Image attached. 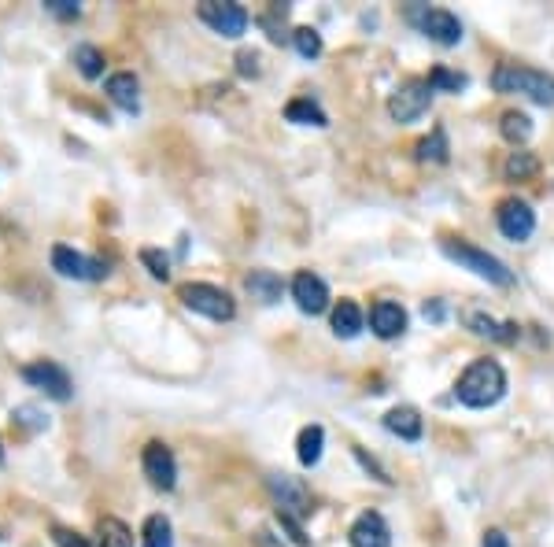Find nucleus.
I'll return each mask as SVG.
<instances>
[{"label":"nucleus","instance_id":"31","mask_svg":"<svg viewBox=\"0 0 554 547\" xmlns=\"http://www.w3.org/2000/svg\"><path fill=\"white\" fill-rule=\"evenodd\" d=\"M429 86H433V93L436 89H444V93H458V89H466V78H462V74L444 71V67H436V71L429 74Z\"/></svg>","mask_w":554,"mask_h":547},{"label":"nucleus","instance_id":"20","mask_svg":"<svg viewBox=\"0 0 554 547\" xmlns=\"http://www.w3.org/2000/svg\"><path fill=\"white\" fill-rule=\"evenodd\" d=\"M333 333H337V337H344V341L359 337V333H362V311H359V304H351V300H340V304L333 307Z\"/></svg>","mask_w":554,"mask_h":547},{"label":"nucleus","instance_id":"36","mask_svg":"<svg viewBox=\"0 0 554 547\" xmlns=\"http://www.w3.org/2000/svg\"><path fill=\"white\" fill-rule=\"evenodd\" d=\"M237 63H241V74H259V52H241Z\"/></svg>","mask_w":554,"mask_h":547},{"label":"nucleus","instance_id":"18","mask_svg":"<svg viewBox=\"0 0 554 547\" xmlns=\"http://www.w3.org/2000/svg\"><path fill=\"white\" fill-rule=\"evenodd\" d=\"M385 429L396 433L399 440H418L422 437V414L414 411V407H392L385 414Z\"/></svg>","mask_w":554,"mask_h":547},{"label":"nucleus","instance_id":"6","mask_svg":"<svg viewBox=\"0 0 554 547\" xmlns=\"http://www.w3.org/2000/svg\"><path fill=\"white\" fill-rule=\"evenodd\" d=\"M429 104H433V86H429V78H410V82H403V86L388 97V115L396 122H414L429 111Z\"/></svg>","mask_w":554,"mask_h":547},{"label":"nucleus","instance_id":"22","mask_svg":"<svg viewBox=\"0 0 554 547\" xmlns=\"http://www.w3.org/2000/svg\"><path fill=\"white\" fill-rule=\"evenodd\" d=\"M97 547H133L130 525L119 518H100L97 525Z\"/></svg>","mask_w":554,"mask_h":547},{"label":"nucleus","instance_id":"8","mask_svg":"<svg viewBox=\"0 0 554 547\" xmlns=\"http://www.w3.org/2000/svg\"><path fill=\"white\" fill-rule=\"evenodd\" d=\"M52 270L74 281L108 278V263H104V259H89V256H82V252L67 248V244H56V248H52Z\"/></svg>","mask_w":554,"mask_h":547},{"label":"nucleus","instance_id":"25","mask_svg":"<svg viewBox=\"0 0 554 547\" xmlns=\"http://www.w3.org/2000/svg\"><path fill=\"white\" fill-rule=\"evenodd\" d=\"M414 152H418V163H447V152H451V148H447V134L436 126L425 141H418Z\"/></svg>","mask_w":554,"mask_h":547},{"label":"nucleus","instance_id":"34","mask_svg":"<svg viewBox=\"0 0 554 547\" xmlns=\"http://www.w3.org/2000/svg\"><path fill=\"white\" fill-rule=\"evenodd\" d=\"M45 8L63 15V19H74V15H78V4H74V0H45Z\"/></svg>","mask_w":554,"mask_h":547},{"label":"nucleus","instance_id":"30","mask_svg":"<svg viewBox=\"0 0 554 547\" xmlns=\"http://www.w3.org/2000/svg\"><path fill=\"white\" fill-rule=\"evenodd\" d=\"M141 263L148 267V274H152V278H159V281L170 278V259L163 256L159 248H145V252H141Z\"/></svg>","mask_w":554,"mask_h":547},{"label":"nucleus","instance_id":"5","mask_svg":"<svg viewBox=\"0 0 554 547\" xmlns=\"http://www.w3.org/2000/svg\"><path fill=\"white\" fill-rule=\"evenodd\" d=\"M407 19L422 30L429 41L436 45H458L462 41V23L447 8H429V4H414L407 12Z\"/></svg>","mask_w":554,"mask_h":547},{"label":"nucleus","instance_id":"12","mask_svg":"<svg viewBox=\"0 0 554 547\" xmlns=\"http://www.w3.org/2000/svg\"><path fill=\"white\" fill-rule=\"evenodd\" d=\"M270 492H274V499L281 503L277 514H285V518H303V514L311 511V496H307L303 481H296V477L274 474L270 477Z\"/></svg>","mask_w":554,"mask_h":547},{"label":"nucleus","instance_id":"17","mask_svg":"<svg viewBox=\"0 0 554 547\" xmlns=\"http://www.w3.org/2000/svg\"><path fill=\"white\" fill-rule=\"evenodd\" d=\"M108 97L119 104L122 111H137L141 108V86H137V78L130 71H119L108 78Z\"/></svg>","mask_w":554,"mask_h":547},{"label":"nucleus","instance_id":"29","mask_svg":"<svg viewBox=\"0 0 554 547\" xmlns=\"http://www.w3.org/2000/svg\"><path fill=\"white\" fill-rule=\"evenodd\" d=\"M74 67H78L85 78H100V74H104V52L93 49V45H78V49H74Z\"/></svg>","mask_w":554,"mask_h":547},{"label":"nucleus","instance_id":"1","mask_svg":"<svg viewBox=\"0 0 554 547\" xmlns=\"http://www.w3.org/2000/svg\"><path fill=\"white\" fill-rule=\"evenodd\" d=\"M503 396H506V370L495 359H477L455 381V400L462 407H473V411L495 407Z\"/></svg>","mask_w":554,"mask_h":547},{"label":"nucleus","instance_id":"9","mask_svg":"<svg viewBox=\"0 0 554 547\" xmlns=\"http://www.w3.org/2000/svg\"><path fill=\"white\" fill-rule=\"evenodd\" d=\"M200 19L222 37H241L248 30V23H252L248 12L241 4H233V0H207V4H200Z\"/></svg>","mask_w":554,"mask_h":547},{"label":"nucleus","instance_id":"35","mask_svg":"<svg viewBox=\"0 0 554 547\" xmlns=\"http://www.w3.org/2000/svg\"><path fill=\"white\" fill-rule=\"evenodd\" d=\"M355 459H359L362 466H366V470H374V474H377V481H385V485H392V477H388L385 470H381V466H377V462L370 459V455H366V451H362V448H355Z\"/></svg>","mask_w":554,"mask_h":547},{"label":"nucleus","instance_id":"3","mask_svg":"<svg viewBox=\"0 0 554 547\" xmlns=\"http://www.w3.org/2000/svg\"><path fill=\"white\" fill-rule=\"evenodd\" d=\"M440 248H444V256L451 259V263H458L462 270H473L477 278L492 281V285H499V289H506V285H514V274L506 270L503 259H495L492 252H484V248H477V244H466V241H440Z\"/></svg>","mask_w":554,"mask_h":547},{"label":"nucleus","instance_id":"4","mask_svg":"<svg viewBox=\"0 0 554 547\" xmlns=\"http://www.w3.org/2000/svg\"><path fill=\"white\" fill-rule=\"evenodd\" d=\"M178 300L189 307V311H196V315L211 318V322H229V318L237 315L233 296H229L226 289H218V285H207V281H189V285H181Z\"/></svg>","mask_w":554,"mask_h":547},{"label":"nucleus","instance_id":"33","mask_svg":"<svg viewBox=\"0 0 554 547\" xmlns=\"http://www.w3.org/2000/svg\"><path fill=\"white\" fill-rule=\"evenodd\" d=\"M12 418H15V422H23V426H30V429H45V426H49V418H41V411H37V407H15Z\"/></svg>","mask_w":554,"mask_h":547},{"label":"nucleus","instance_id":"23","mask_svg":"<svg viewBox=\"0 0 554 547\" xmlns=\"http://www.w3.org/2000/svg\"><path fill=\"white\" fill-rule=\"evenodd\" d=\"M285 119L289 122H296V126H329V119H326V111L318 108L314 100H292L289 108H285Z\"/></svg>","mask_w":554,"mask_h":547},{"label":"nucleus","instance_id":"19","mask_svg":"<svg viewBox=\"0 0 554 547\" xmlns=\"http://www.w3.org/2000/svg\"><path fill=\"white\" fill-rule=\"evenodd\" d=\"M466 326L477 333V337H488V341H514L518 337V326H499L492 315H484V311H470L466 315Z\"/></svg>","mask_w":554,"mask_h":547},{"label":"nucleus","instance_id":"15","mask_svg":"<svg viewBox=\"0 0 554 547\" xmlns=\"http://www.w3.org/2000/svg\"><path fill=\"white\" fill-rule=\"evenodd\" d=\"M370 326H374V333L381 341H392V337H399L407 329V311L399 304H392V300H381L370 311Z\"/></svg>","mask_w":554,"mask_h":547},{"label":"nucleus","instance_id":"32","mask_svg":"<svg viewBox=\"0 0 554 547\" xmlns=\"http://www.w3.org/2000/svg\"><path fill=\"white\" fill-rule=\"evenodd\" d=\"M52 540H56V547H93L82 533H71V529H63V525L52 529Z\"/></svg>","mask_w":554,"mask_h":547},{"label":"nucleus","instance_id":"10","mask_svg":"<svg viewBox=\"0 0 554 547\" xmlns=\"http://www.w3.org/2000/svg\"><path fill=\"white\" fill-rule=\"evenodd\" d=\"M141 466H145V477L159 488V492H170V488L178 485V462H174V451H170L163 440L145 444Z\"/></svg>","mask_w":554,"mask_h":547},{"label":"nucleus","instance_id":"21","mask_svg":"<svg viewBox=\"0 0 554 547\" xmlns=\"http://www.w3.org/2000/svg\"><path fill=\"white\" fill-rule=\"evenodd\" d=\"M322 444H326V429H322V426L300 429V440H296V455H300L303 466H318V462H322Z\"/></svg>","mask_w":554,"mask_h":547},{"label":"nucleus","instance_id":"37","mask_svg":"<svg viewBox=\"0 0 554 547\" xmlns=\"http://www.w3.org/2000/svg\"><path fill=\"white\" fill-rule=\"evenodd\" d=\"M481 547H510V540H506L503 529H488V533H484V544Z\"/></svg>","mask_w":554,"mask_h":547},{"label":"nucleus","instance_id":"14","mask_svg":"<svg viewBox=\"0 0 554 547\" xmlns=\"http://www.w3.org/2000/svg\"><path fill=\"white\" fill-rule=\"evenodd\" d=\"M351 547H392V533H388V522L377 511H366L355 518L348 533Z\"/></svg>","mask_w":554,"mask_h":547},{"label":"nucleus","instance_id":"28","mask_svg":"<svg viewBox=\"0 0 554 547\" xmlns=\"http://www.w3.org/2000/svg\"><path fill=\"white\" fill-rule=\"evenodd\" d=\"M503 171H506V178H514V182H525V178H532V174L540 171V159L532 156V152H510Z\"/></svg>","mask_w":554,"mask_h":547},{"label":"nucleus","instance_id":"7","mask_svg":"<svg viewBox=\"0 0 554 547\" xmlns=\"http://www.w3.org/2000/svg\"><path fill=\"white\" fill-rule=\"evenodd\" d=\"M23 377H26V385H34V389H41L45 396H52V400H60V403H67L74 396V381L60 363H49V359L30 363L23 370Z\"/></svg>","mask_w":554,"mask_h":547},{"label":"nucleus","instance_id":"13","mask_svg":"<svg viewBox=\"0 0 554 547\" xmlns=\"http://www.w3.org/2000/svg\"><path fill=\"white\" fill-rule=\"evenodd\" d=\"M292 300H296L303 315H322L329 307V285L318 274H311V270H300L292 278Z\"/></svg>","mask_w":554,"mask_h":547},{"label":"nucleus","instance_id":"24","mask_svg":"<svg viewBox=\"0 0 554 547\" xmlns=\"http://www.w3.org/2000/svg\"><path fill=\"white\" fill-rule=\"evenodd\" d=\"M499 130H503V137L510 145H525L532 137V119L525 111H506L503 119H499Z\"/></svg>","mask_w":554,"mask_h":547},{"label":"nucleus","instance_id":"2","mask_svg":"<svg viewBox=\"0 0 554 547\" xmlns=\"http://www.w3.org/2000/svg\"><path fill=\"white\" fill-rule=\"evenodd\" d=\"M492 86L499 93H518V97H529L543 108H554V78L543 71H532V67H518V63H499L492 74Z\"/></svg>","mask_w":554,"mask_h":547},{"label":"nucleus","instance_id":"16","mask_svg":"<svg viewBox=\"0 0 554 547\" xmlns=\"http://www.w3.org/2000/svg\"><path fill=\"white\" fill-rule=\"evenodd\" d=\"M244 289L252 292V300H259V304H277L281 292H285V281L277 278L274 270H252L244 278Z\"/></svg>","mask_w":554,"mask_h":547},{"label":"nucleus","instance_id":"11","mask_svg":"<svg viewBox=\"0 0 554 547\" xmlns=\"http://www.w3.org/2000/svg\"><path fill=\"white\" fill-rule=\"evenodd\" d=\"M495 222H499V233L506 241H529L532 230H536V211H532L525 200H503L499 211H495Z\"/></svg>","mask_w":554,"mask_h":547},{"label":"nucleus","instance_id":"27","mask_svg":"<svg viewBox=\"0 0 554 547\" xmlns=\"http://www.w3.org/2000/svg\"><path fill=\"white\" fill-rule=\"evenodd\" d=\"M292 45H296V52H300L303 60H318L322 56V34L314 26H296L292 30Z\"/></svg>","mask_w":554,"mask_h":547},{"label":"nucleus","instance_id":"26","mask_svg":"<svg viewBox=\"0 0 554 547\" xmlns=\"http://www.w3.org/2000/svg\"><path fill=\"white\" fill-rule=\"evenodd\" d=\"M141 536H145V544L141 547H174V529H170V522L163 514H152Z\"/></svg>","mask_w":554,"mask_h":547}]
</instances>
